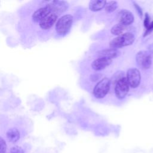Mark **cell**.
<instances>
[{"label":"cell","instance_id":"cell-1","mask_svg":"<svg viewBox=\"0 0 153 153\" xmlns=\"http://www.w3.org/2000/svg\"><path fill=\"white\" fill-rule=\"evenodd\" d=\"M134 40V36L130 32L124 33L120 36H118L109 42L111 48L116 49L123 47L131 45Z\"/></svg>","mask_w":153,"mask_h":153},{"label":"cell","instance_id":"cell-13","mask_svg":"<svg viewBox=\"0 0 153 153\" xmlns=\"http://www.w3.org/2000/svg\"><path fill=\"white\" fill-rule=\"evenodd\" d=\"M106 2L103 0H93L89 3V8L91 11H97L105 7Z\"/></svg>","mask_w":153,"mask_h":153},{"label":"cell","instance_id":"cell-10","mask_svg":"<svg viewBox=\"0 0 153 153\" xmlns=\"http://www.w3.org/2000/svg\"><path fill=\"white\" fill-rule=\"evenodd\" d=\"M51 13V11L48 7L46 6L41 7L34 12L32 15V20L35 22H40Z\"/></svg>","mask_w":153,"mask_h":153},{"label":"cell","instance_id":"cell-11","mask_svg":"<svg viewBox=\"0 0 153 153\" xmlns=\"http://www.w3.org/2000/svg\"><path fill=\"white\" fill-rule=\"evenodd\" d=\"M111 63L112 59L99 57L93 61L91 64V66L95 71H100L108 66Z\"/></svg>","mask_w":153,"mask_h":153},{"label":"cell","instance_id":"cell-2","mask_svg":"<svg viewBox=\"0 0 153 153\" xmlns=\"http://www.w3.org/2000/svg\"><path fill=\"white\" fill-rule=\"evenodd\" d=\"M111 85L110 79L107 78H103L99 81L93 89V95L96 98L102 99L108 93Z\"/></svg>","mask_w":153,"mask_h":153},{"label":"cell","instance_id":"cell-14","mask_svg":"<svg viewBox=\"0 0 153 153\" xmlns=\"http://www.w3.org/2000/svg\"><path fill=\"white\" fill-rule=\"evenodd\" d=\"M7 139L12 143L16 142L20 139V132L16 128H11L7 132Z\"/></svg>","mask_w":153,"mask_h":153},{"label":"cell","instance_id":"cell-19","mask_svg":"<svg viewBox=\"0 0 153 153\" xmlns=\"http://www.w3.org/2000/svg\"><path fill=\"white\" fill-rule=\"evenodd\" d=\"M150 23H151V22H150V17H149L148 14L146 13L145 14V20H144V26L146 27V29L149 26Z\"/></svg>","mask_w":153,"mask_h":153},{"label":"cell","instance_id":"cell-17","mask_svg":"<svg viewBox=\"0 0 153 153\" xmlns=\"http://www.w3.org/2000/svg\"><path fill=\"white\" fill-rule=\"evenodd\" d=\"M7 144L5 140L1 137H0V153H6Z\"/></svg>","mask_w":153,"mask_h":153},{"label":"cell","instance_id":"cell-21","mask_svg":"<svg viewBox=\"0 0 153 153\" xmlns=\"http://www.w3.org/2000/svg\"><path fill=\"white\" fill-rule=\"evenodd\" d=\"M134 6H135L136 8L137 9V11H138L139 14L140 16H142V12L141 8L137 5V4H135V3H134Z\"/></svg>","mask_w":153,"mask_h":153},{"label":"cell","instance_id":"cell-18","mask_svg":"<svg viewBox=\"0 0 153 153\" xmlns=\"http://www.w3.org/2000/svg\"><path fill=\"white\" fill-rule=\"evenodd\" d=\"M10 153H24V151L21 147L14 146L11 148Z\"/></svg>","mask_w":153,"mask_h":153},{"label":"cell","instance_id":"cell-15","mask_svg":"<svg viewBox=\"0 0 153 153\" xmlns=\"http://www.w3.org/2000/svg\"><path fill=\"white\" fill-rule=\"evenodd\" d=\"M127 26H125L123 24H121V23H118V24L114 25L112 27V29L111 30V32L113 35L120 36V35L124 33V32L126 30Z\"/></svg>","mask_w":153,"mask_h":153},{"label":"cell","instance_id":"cell-5","mask_svg":"<svg viewBox=\"0 0 153 153\" xmlns=\"http://www.w3.org/2000/svg\"><path fill=\"white\" fill-rule=\"evenodd\" d=\"M129 90V84L126 77L120 79L116 84L115 87V93L116 96L122 99L126 97Z\"/></svg>","mask_w":153,"mask_h":153},{"label":"cell","instance_id":"cell-4","mask_svg":"<svg viewBox=\"0 0 153 153\" xmlns=\"http://www.w3.org/2000/svg\"><path fill=\"white\" fill-rule=\"evenodd\" d=\"M136 60L137 65L143 69L149 68L152 64L151 54L146 51H140L138 52L136 56Z\"/></svg>","mask_w":153,"mask_h":153},{"label":"cell","instance_id":"cell-7","mask_svg":"<svg viewBox=\"0 0 153 153\" xmlns=\"http://www.w3.org/2000/svg\"><path fill=\"white\" fill-rule=\"evenodd\" d=\"M48 7L51 13L56 14L66 11L68 8V3L63 1H53L45 5Z\"/></svg>","mask_w":153,"mask_h":153},{"label":"cell","instance_id":"cell-6","mask_svg":"<svg viewBox=\"0 0 153 153\" xmlns=\"http://www.w3.org/2000/svg\"><path fill=\"white\" fill-rule=\"evenodd\" d=\"M127 80L132 88H136L139 86L140 82V74L139 71L136 68H130L127 72Z\"/></svg>","mask_w":153,"mask_h":153},{"label":"cell","instance_id":"cell-9","mask_svg":"<svg viewBox=\"0 0 153 153\" xmlns=\"http://www.w3.org/2000/svg\"><path fill=\"white\" fill-rule=\"evenodd\" d=\"M57 14L51 13L39 22V26L41 29L46 30L53 26L57 19Z\"/></svg>","mask_w":153,"mask_h":153},{"label":"cell","instance_id":"cell-3","mask_svg":"<svg viewBox=\"0 0 153 153\" xmlns=\"http://www.w3.org/2000/svg\"><path fill=\"white\" fill-rule=\"evenodd\" d=\"M73 17L67 14L61 17L56 23V30L59 35L66 34L70 29L73 23Z\"/></svg>","mask_w":153,"mask_h":153},{"label":"cell","instance_id":"cell-12","mask_svg":"<svg viewBox=\"0 0 153 153\" xmlns=\"http://www.w3.org/2000/svg\"><path fill=\"white\" fill-rule=\"evenodd\" d=\"M120 51L118 50L110 48L109 49H106L99 51L97 53V56L99 57L112 59L113 58L118 57L120 55Z\"/></svg>","mask_w":153,"mask_h":153},{"label":"cell","instance_id":"cell-16","mask_svg":"<svg viewBox=\"0 0 153 153\" xmlns=\"http://www.w3.org/2000/svg\"><path fill=\"white\" fill-rule=\"evenodd\" d=\"M118 7V3L117 1H112L106 3V6L105 7V11L108 13H111L115 11Z\"/></svg>","mask_w":153,"mask_h":153},{"label":"cell","instance_id":"cell-20","mask_svg":"<svg viewBox=\"0 0 153 153\" xmlns=\"http://www.w3.org/2000/svg\"><path fill=\"white\" fill-rule=\"evenodd\" d=\"M153 30V21L151 22V23L149 24V26L146 29V31L145 33L144 36L147 35L148 34H149L150 32H151Z\"/></svg>","mask_w":153,"mask_h":153},{"label":"cell","instance_id":"cell-8","mask_svg":"<svg viewBox=\"0 0 153 153\" xmlns=\"http://www.w3.org/2000/svg\"><path fill=\"white\" fill-rule=\"evenodd\" d=\"M117 20L119 23L128 26L133 22L134 16L130 11L127 10H122L117 14Z\"/></svg>","mask_w":153,"mask_h":153}]
</instances>
